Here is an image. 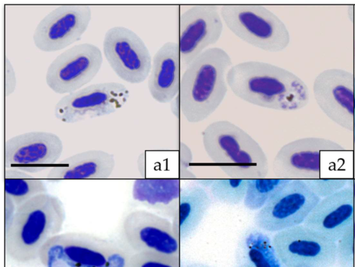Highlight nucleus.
<instances>
[{
  "label": "nucleus",
  "instance_id": "nucleus-20",
  "mask_svg": "<svg viewBox=\"0 0 355 267\" xmlns=\"http://www.w3.org/2000/svg\"><path fill=\"white\" fill-rule=\"evenodd\" d=\"M116 161L114 154L99 149L75 154L51 167L46 178L51 181L75 179H104L114 172Z\"/></svg>",
  "mask_w": 355,
  "mask_h": 267
},
{
  "label": "nucleus",
  "instance_id": "nucleus-26",
  "mask_svg": "<svg viewBox=\"0 0 355 267\" xmlns=\"http://www.w3.org/2000/svg\"><path fill=\"white\" fill-rule=\"evenodd\" d=\"M289 180L279 178L248 179L246 192L243 201L244 206L250 210L259 211Z\"/></svg>",
  "mask_w": 355,
  "mask_h": 267
},
{
  "label": "nucleus",
  "instance_id": "nucleus-29",
  "mask_svg": "<svg viewBox=\"0 0 355 267\" xmlns=\"http://www.w3.org/2000/svg\"><path fill=\"white\" fill-rule=\"evenodd\" d=\"M336 264L338 267H354L353 225L336 241Z\"/></svg>",
  "mask_w": 355,
  "mask_h": 267
},
{
  "label": "nucleus",
  "instance_id": "nucleus-6",
  "mask_svg": "<svg viewBox=\"0 0 355 267\" xmlns=\"http://www.w3.org/2000/svg\"><path fill=\"white\" fill-rule=\"evenodd\" d=\"M220 14L234 35L254 47L277 53L290 44L291 36L285 24L262 5L225 4L220 7Z\"/></svg>",
  "mask_w": 355,
  "mask_h": 267
},
{
  "label": "nucleus",
  "instance_id": "nucleus-32",
  "mask_svg": "<svg viewBox=\"0 0 355 267\" xmlns=\"http://www.w3.org/2000/svg\"><path fill=\"white\" fill-rule=\"evenodd\" d=\"M179 152H180V167H186L187 171V167L189 166L190 163L192 161V152L191 149L184 142H180L179 144Z\"/></svg>",
  "mask_w": 355,
  "mask_h": 267
},
{
  "label": "nucleus",
  "instance_id": "nucleus-35",
  "mask_svg": "<svg viewBox=\"0 0 355 267\" xmlns=\"http://www.w3.org/2000/svg\"><path fill=\"white\" fill-rule=\"evenodd\" d=\"M236 267H254V266L247 262H240V263H238V264Z\"/></svg>",
  "mask_w": 355,
  "mask_h": 267
},
{
  "label": "nucleus",
  "instance_id": "nucleus-19",
  "mask_svg": "<svg viewBox=\"0 0 355 267\" xmlns=\"http://www.w3.org/2000/svg\"><path fill=\"white\" fill-rule=\"evenodd\" d=\"M180 55L178 42H168L155 53L148 76V88L159 103L171 102L179 94Z\"/></svg>",
  "mask_w": 355,
  "mask_h": 267
},
{
  "label": "nucleus",
  "instance_id": "nucleus-30",
  "mask_svg": "<svg viewBox=\"0 0 355 267\" xmlns=\"http://www.w3.org/2000/svg\"><path fill=\"white\" fill-rule=\"evenodd\" d=\"M17 86V77L13 66L5 55L4 56V95L8 97L15 90Z\"/></svg>",
  "mask_w": 355,
  "mask_h": 267
},
{
  "label": "nucleus",
  "instance_id": "nucleus-27",
  "mask_svg": "<svg viewBox=\"0 0 355 267\" xmlns=\"http://www.w3.org/2000/svg\"><path fill=\"white\" fill-rule=\"evenodd\" d=\"M125 267H182L180 256L154 252L132 253Z\"/></svg>",
  "mask_w": 355,
  "mask_h": 267
},
{
  "label": "nucleus",
  "instance_id": "nucleus-13",
  "mask_svg": "<svg viewBox=\"0 0 355 267\" xmlns=\"http://www.w3.org/2000/svg\"><path fill=\"white\" fill-rule=\"evenodd\" d=\"M92 19L88 5H61L49 12L33 35L35 46L43 52L62 50L81 39Z\"/></svg>",
  "mask_w": 355,
  "mask_h": 267
},
{
  "label": "nucleus",
  "instance_id": "nucleus-10",
  "mask_svg": "<svg viewBox=\"0 0 355 267\" xmlns=\"http://www.w3.org/2000/svg\"><path fill=\"white\" fill-rule=\"evenodd\" d=\"M121 234L124 246L132 253L154 252L180 256V242L171 220L151 211L138 209L124 217Z\"/></svg>",
  "mask_w": 355,
  "mask_h": 267
},
{
  "label": "nucleus",
  "instance_id": "nucleus-28",
  "mask_svg": "<svg viewBox=\"0 0 355 267\" xmlns=\"http://www.w3.org/2000/svg\"><path fill=\"white\" fill-rule=\"evenodd\" d=\"M303 181L320 199H323L347 187L348 178L320 177Z\"/></svg>",
  "mask_w": 355,
  "mask_h": 267
},
{
  "label": "nucleus",
  "instance_id": "nucleus-7",
  "mask_svg": "<svg viewBox=\"0 0 355 267\" xmlns=\"http://www.w3.org/2000/svg\"><path fill=\"white\" fill-rule=\"evenodd\" d=\"M320 199L303 180L290 179L256 214V226L277 232L303 224Z\"/></svg>",
  "mask_w": 355,
  "mask_h": 267
},
{
  "label": "nucleus",
  "instance_id": "nucleus-23",
  "mask_svg": "<svg viewBox=\"0 0 355 267\" xmlns=\"http://www.w3.org/2000/svg\"><path fill=\"white\" fill-rule=\"evenodd\" d=\"M237 263L247 262L254 267H286L279 259L272 239L257 228L248 230L236 251Z\"/></svg>",
  "mask_w": 355,
  "mask_h": 267
},
{
  "label": "nucleus",
  "instance_id": "nucleus-4",
  "mask_svg": "<svg viewBox=\"0 0 355 267\" xmlns=\"http://www.w3.org/2000/svg\"><path fill=\"white\" fill-rule=\"evenodd\" d=\"M208 157L234 178H262L268 172V158L259 144L245 131L228 120L210 123L202 131Z\"/></svg>",
  "mask_w": 355,
  "mask_h": 267
},
{
  "label": "nucleus",
  "instance_id": "nucleus-18",
  "mask_svg": "<svg viewBox=\"0 0 355 267\" xmlns=\"http://www.w3.org/2000/svg\"><path fill=\"white\" fill-rule=\"evenodd\" d=\"M355 206L349 187L321 199L303 225L337 241L353 225Z\"/></svg>",
  "mask_w": 355,
  "mask_h": 267
},
{
  "label": "nucleus",
  "instance_id": "nucleus-11",
  "mask_svg": "<svg viewBox=\"0 0 355 267\" xmlns=\"http://www.w3.org/2000/svg\"><path fill=\"white\" fill-rule=\"evenodd\" d=\"M103 51L111 68L123 81L138 84L149 76L153 58L144 42L131 29L124 26L108 29Z\"/></svg>",
  "mask_w": 355,
  "mask_h": 267
},
{
  "label": "nucleus",
  "instance_id": "nucleus-21",
  "mask_svg": "<svg viewBox=\"0 0 355 267\" xmlns=\"http://www.w3.org/2000/svg\"><path fill=\"white\" fill-rule=\"evenodd\" d=\"M180 189L178 178H139L132 185V197L153 212L172 221L178 210Z\"/></svg>",
  "mask_w": 355,
  "mask_h": 267
},
{
  "label": "nucleus",
  "instance_id": "nucleus-14",
  "mask_svg": "<svg viewBox=\"0 0 355 267\" xmlns=\"http://www.w3.org/2000/svg\"><path fill=\"white\" fill-rule=\"evenodd\" d=\"M62 151V141L54 133L35 131L20 134L4 142V169L37 173L46 167L55 165Z\"/></svg>",
  "mask_w": 355,
  "mask_h": 267
},
{
  "label": "nucleus",
  "instance_id": "nucleus-16",
  "mask_svg": "<svg viewBox=\"0 0 355 267\" xmlns=\"http://www.w3.org/2000/svg\"><path fill=\"white\" fill-rule=\"evenodd\" d=\"M354 80V74L346 70L326 69L315 78L313 92L322 111L338 125L352 132L355 142Z\"/></svg>",
  "mask_w": 355,
  "mask_h": 267
},
{
  "label": "nucleus",
  "instance_id": "nucleus-8",
  "mask_svg": "<svg viewBox=\"0 0 355 267\" xmlns=\"http://www.w3.org/2000/svg\"><path fill=\"white\" fill-rule=\"evenodd\" d=\"M129 98V90L121 83L93 84L64 95L55 105L54 116L67 124L99 118L122 108Z\"/></svg>",
  "mask_w": 355,
  "mask_h": 267
},
{
  "label": "nucleus",
  "instance_id": "nucleus-34",
  "mask_svg": "<svg viewBox=\"0 0 355 267\" xmlns=\"http://www.w3.org/2000/svg\"><path fill=\"white\" fill-rule=\"evenodd\" d=\"M185 267H211L206 264L200 263V262H193L187 264Z\"/></svg>",
  "mask_w": 355,
  "mask_h": 267
},
{
  "label": "nucleus",
  "instance_id": "nucleus-25",
  "mask_svg": "<svg viewBox=\"0 0 355 267\" xmlns=\"http://www.w3.org/2000/svg\"><path fill=\"white\" fill-rule=\"evenodd\" d=\"M196 183L209 188L214 199L223 204L235 205L243 201L248 179L243 178H205Z\"/></svg>",
  "mask_w": 355,
  "mask_h": 267
},
{
  "label": "nucleus",
  "instance_id": "nucleus-37",
  "mask_svg": "<svg viewBox=\"0 0 355 267\" xmlns=\"http://www.w3.org/2000/svg\"><path fill=\"white\" fill-rule=\"evenodd\" d=\"M354 119H355V77L354 80Z\"/></svg>",
  "mask_w": 355,
  "mask_h": 267
},
{
  "label": "nucleus",
  "instance_id": "nucleus-15",
  "mask_svg": "<svg viewBox=\"0 0 355 267\" xmlns=\"http://www.w3.org/2000/svg\"><path fill=\"white\" fill-rule=\"evenodd\" d=\"M223 21L216 5L198 4L184 11L179 18L181 66L187 67L195 58L215 44L223 30Z\"/></svg>",
  "mask_w": 355,
  "mask_h": 267
},
{
  "label": "nucleus",
  "instance_id": "nucleus-3",
  "mask_svg": "<svg viewBox=\"0 0 355 267\" xmlns=\"http://www.w3.org/2000/svg\"><path fill=\"white\" fill-rule=\"evenodd\" d=\"M232 64L231 57L224 49L211 47L186 67L178 97L180 111L189 122L205 120L223 102L228 90L226 75Z\"/></svg>",
  "mask_w": 355,
  "mask_h": 267
},
{
  "label": "nucleus",
  "instance_id": "nucleus-22",
  "mask_svg": "<svg viewBox=\"0 0 355 267\" xmlns=\"http://www.w3.org/2000/svg\"><path fill=\"white\" fill-rule=\"evenodd\" d=\"M211 203L206 188L197 183L181 187L178 210L171 221L180 243L189 239L197 230Z\"/></svg>",
  "mask_w": 355,
  "mask_h": 267
},
{
  "label": "nucleus",
  "instance_id": "nucleus-33",
  "mask_svg": "<svg viewBox=\"0 0 355 267\" xmlns=\"http://www.w3.org/2000/svg\"><path fill=\"white\" fill-rule=\"evenodd\" d=\"M347 187H349L352 191L355 206V178H348Z\"/></svg>",
  "mask_w": 355,
  "mask_h": 267
},
{
  "label": "nucleus",
  "instance_id": "nucleus-12",
  "mask_svg": "<svg viewBox=\"0 0 355 267\" xmlns=\"http://www.w3.org/2000/svg\"><path fill=\"white\" fill-rule=\"evenodd\" d=\"M103 58L91 43L74 45L59 54L49 64L46 83L55 93L69 94L88 84L100 71Z\"/></svg>",
  "mask_w": 355,
  "mask_h": 267
},
{
  "label": "nucleus",
  "instance_id": "nucleus-9",
  "mask_svg": "<svg viewBox=\"0 0 355 267\" xmlns=\"http://www.w3.org/2000/svg\"><path fill=\"white\" fill-rule=\"evenodd\" d=\"M272 241L286 267H333L336 264V242L303 224L275 232Z\"/></svg>",
  "mask_w": 355,
  "mask_h": 267
},
{
  "label": "nucleus",
  "instance_id": "nucleus-17",
  "mask_svg": "<svg viewBox=\"0 0 355 267\" xmlns=\"http://www.w3.org/2000/svg\"><path fill=\"white\" fill-rule=\"evenodd\" d=\"M340 144L324 138L306 137L283 145L272 162L276 176L285 179L320 178V154L324 151H343Z\"/></svg>",
  "mask_w": 355,
  "mask_h": 267
},
{
  "label": "nucleus",
  "instance_id": "nucleus-36",
  "mask_svg": "<svg viewBox=\"0 0 355 267\" xmlns=\"http://www.w3.org/2000/svg\"><path fill=\"white\" fill-rule=\"evenodd\" d=\"M353 232H354V252H355V212L353 221Z\"/></svg>",
  "mask_w": 355,
  "mask_h": 267
},
{
  "label": "nucleus",
  "instance_id": "nucleus-2",
  "mask_svg": "<svg viewBox=\"0 0 355 267\" xmlns=\"http://www.w3.org/2000/svg\"><path fill=\"white\" fill-rule=\"evenodd\" d=\"M65 219V209L57 196L47 192L31 199L17 207L4 232L5 255L20 264L39 259L46 242L61 233Z\"/></svg>",
  "mask_w": 355,
  "mask_h": 267
},
{
  "label": "nucleus",
  "instance_id": "nucleus-31",
  "mask_svg": "<svg viewBox=\"0 0 355 267\" xmlns=\"http://www.w3.org/2000/svg\"><path fill=\"white\" fill-rule=\"evenodd\" d=\"M17 205L12 199L4 194V232L10 227L17 211Z\"/></svg>",
  "mask_w": 355,
  "mask_h": 267
},
{
  "label": "nucleus",
  "instance_id": "nucleus-38",
  "mask_svg": "<svg viewBox=\"0 0 355 267\" xmlns=\"http://www.w3.org/2000/svg\"><path fill=\"white\" fill-rule=\"evenodd\" d=\"M354 55H355V46H354Z\"/></svg>",
  "mask_w": 355,
  "mask_h": 267
},
{
  "label": "nucleus",
  "instance_id": "nucleus-1",
  "mask_svg": "<svg viewBox=\"0 0 355 267\" xmlns=\"http://www.w3.org/2000/svg\"><path fill=\"white\" fill-rule=\"evenodd\" d=\"M226 80L232 92L253 105L278 111H297L309 101L306 83L294 73L261 61L232 66Z\"/></svg>",
  "mask_w": 355,
  "mask_h": 267
},
{
  "label": "nucleus",
  "instance_id": "nucleus-5",
  "mask_svg": "<svg viewBox=\"0 0 355 267\" xmlns=\"http://www.w3.org/2000/svg\"><path fill=\"white\" fill-rule=\"evenodd\" d=\"M132 253L119 243L86 232L60 233L42 248L44 267H125Z\"/></svg>",
  "mask_w": 355,
  "mask_h": 267
},
{
  "label": "nucleus",
  "instance_id": "nucleus-24",
  "mask_svg": "<svg viewBox=\"0 0 355 267\" xmlns=\"http://www.w3.org/2000/svg\"><path fill=\"white\" fill-rule=\"evenodd\" d=\"M3 183L4 194L12 199L17 207L48 192L42 180L17 169H4Z\"/></svg>",
  "mask_w": 355,
  "mask_h": 267
}]
</instances>
